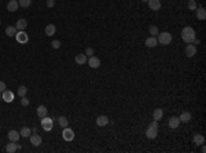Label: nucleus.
Here are the masks:
<instances>
[{"label":"nucleus","instance_id":"24","mask_svg":"<svg viewBox=\"0 0 206 153\" xmlns=\"http://www.w3.org/2000/svg\"><path fill=\"white\" fill-rule=\"evenodd\" d=\"M15 150H18V149H17V144L13 142V141H10V144H7V146H6V152H7V153H14Z\"/></svg>","mask_w":206,"mask_h":153},{"label":"nucleus","instance_id":"14","mask_svg":"<svg viewBox=\"0 0 206 153\" xmlns=\"http://www.w3.org/2000/svg\"><path fill=\"white\" fill-rule=\"evenodd\" d=\"M19 7L18 1L17 0H10L8 3H7V10H8L10 13H14V11H17Z\"/></svg>","mask_w":206,"mask_h":153},{"label":"nucleus","instance_id":"27","mask_svg":"<svg viewBox=\"0 0 206 153\" xmlns=\"http://www.w3.org/2000/svg\"><path fill=\"white\" fill-rule=\"evenodd\" d=\"M30 132H32V130L29 127H22V130L19 131V134L22 135L23 138H29V137H30Z\"/></svg>","mask_w":206,"mask_h":153},{"label":"nucleus","instance_id":"31","mask_svg":"<svg viewBox=\"0 0 206 153\" xmlns=\"http://www.w3.org/2000/svg\"><path fill=\"white\" fill-rule=\"evenodd\" d=\"M187 7L190 10H193V11H195V10H197V1H195V0H188V4H187Z\"/></svg>","mask_w":206,"mask_h":153},{"label":"nucleus","instance_id":"22","mask_svg":"<svg viewBox=\"0 0 206 153\" xmlns=\"http://www.w3.org/2000/svg\"><path fill=\"white\" fill-rule=\"evenodd\" d=\"M37 116L40 117V119H43V117L47 116V113H48V110H47V108H45L44 105H41V106H39L37 108Z\"/></svg>","mask_w":206,"mask_h":153},{"label":"nucleus","instance_id":"15","mask_svg":"<svg viewBox=\"0 0 206 153\" xmlns=\"http://www.w3.org/2000/svg\"><path fill=\"white\" fill-rule=\"evenodd\" d=\"M144 43H146V46H147V47H150V48H152V47H155V46L158 44L157 37H155V36H150V37H147Z\"/></svg>","mask_w":206,"mask_h":153},{"label":"nucleus","instance_id":"12","mask_svg":"<svg viewBox=\"0 0 206 153\" xmlns=\"http://www.w3.org/2000/svg\"><path fill=\"white\" fill-rule=\"evenodd\" d=\"M168 126L172 128V130H175V128H177V127L180 126V119L179 117H170L169 119V122H168Z\"/></svg>","mask_w":206,"mask_h":153},{"label":"nucleus","instance_id":"17","mask_svg":"<svg viewBox=\"0 0 206 153\" xmlns=\"http://www.w3.org/2000/svg\"><path fill=\"white\" fill-rule=\"evenodd\" d=\"M55 32H56V26L54 23H48L45 26V35L47 36H52V35H55Z\"/></svg>","mask_w":206,"mask_h":153},{"label":"nucleus","instance_id":"3","mask_svg":"<svg viewBox=\"0 0 206 153\" xmlns=\"http://www.w3.org/2000/svg\"><path fill=\"white\" fill-rule=\"evenodd\" d=\"M157 36H158L157 41L159 43V44L168 46V44L172 43V35H170L169 32H162V33H158Z\"/></svg>","mask_w":206,"mask_h":153},{"label":"nucleus","instance_id":"37","mask_svg":"<svg viewBox=\"0 0 206 153\" xmlns=\"http://www.w3.org/2000/svg\"><path fill=\"white\" fill-rule=\"evenodd\" d=\"M6 90V83L4 81H0V93H3Z\"/></svg>","mask_w":206,"mask_h":153},{"label":"nucleus","instance_id":"5","mask_svg":"<svg viewBox=\"0 0 206 153\" xmlns=\"http://www.w3.org/2000/svg\"><path fill=\"white\" fill-rule=\"evenodd\" d=\"M62 137L65 141H73L74 139V131L70 130V128H67V127H65L62 131Z\"/></svg>","mask_w":206,"mask_h":153},{"label":"nucleus","instance_id":"16","mask_svg":"<svg viewBox=\"0 0 206 153\" xmlns=\"http://www.w3.org/2000/svg\"><path fill=\"white\" fill-rule=\"evenodd\" d=\"M96 124H98L99 127H104V126H107L109 124V117L107 116H99L98 119H96Z\"/></svg>","mask_w":206,"mask_h":153},{"label":"nucleus","instance_id":"39","mask_svg":"<svg viewBox=\"0 0 206 153\" xmlns=\"http://www.w3.org/2000/svg\"><path fill=\"white\" fill-rule=\"evenodd\" d=\"M0 99H3V98H1V94H0Z\"/></svg>","mask_w":206,"mask_h":153},{"label":"nucleus","instance_id":"11","mask_svg":"<svg viewBox=\"0 0 206 153\" xmlns=\"http://www.w3.org/2000/svg\"><path fill=\"white\" fill-rule=\"evenodd\" d=\"M148 7H150V10H152V11H158V10L161 9V1L159 0H148Z\"/></svg>","mask_w":206,"mask_h":153},{"label":"nucleus","instance_id":"6","mask_svg":"<svg viewBox=\"0 0 206 153\" xmlns=\"http://www.w3.org/2000/svg\"><path fill=\"white\" fill-rule=\"evenodd\" d=\"M15 37H17V41H18V43H21V44H25V43H28V40H29V36H28V35L23 31H18V32H17Z\"/></svg>","mask_w":206,"mask_h":153},{"label":"nucleus","instance_id":"26","mask_svg":"<svg viewBox=\"0 0 206 153\" xmlns=\"http://www.w3.org/2000/svg\"><path fill=\"white\" fill-rule=\"evenodd\" d=\"M28 26V22L26 19H19L18 22H17V25H15V28H17V31H23L25 28Z\"/></svg>","mask_w":206,"mask_h":153},{"label":"nucleus","instance_id":"34","mask_svg":"<svg viewBox=\"0 0 206 153\" xmlns=\"http://www.w3.org/2000/svg\"><path fill=\"white\" fill-rule=\"evenodd\" d=\"M51 46H52L54 48H59V47H61V41H59V40H52V41H51Z\"/></svg>","mask_w":206,"mask_h":153},{"label":"nucleus","instance_id":"18","mask_svg":"<svg viewBox=\"0 0 206 153\" xmlns=\"http://www.w3.org/2000/svg\"><path fill=\"white\" fill-rule=\"evenodd\" d=\"M197 18L198 19H201V21H205L206 19V11L203 7H197Z\"/></svg>","mask_w":206,"mask_h":153},{"label":"nucleus","instance_id":"30","mask_svg":"<svg viewBox=\"0 0 206 153\" xmlns=\"http://www.w3.org/2000/svg\"><path fill=\"white\" fill-rule=\"evenodd\" d=\"M18 4L22 7V9H26V7H29V6L32 4V0H19Z\"/></svg>","mask_w":206,"mask_h":153},{"label":"nucleus","instance_id":"25","mask_svg":"<svg viewBox=\"0 0 206 153\" xmlns=\"http://www.w3.org/2000/svg\"><path fill=\"white\" fill-rule=\"evenodd\" d=\"M17 28L15 26H7L6 28V35H7V36H10V37H13V36H15V35H17Z\"/></svg>","mask_w":206,"mask_h":153},{"label":"nucleus","instance_id":"1","mask_svg":"<svg viewBox=\"0 0 206 153\" xmlns=\"http://www.w3.org/2000/svg\"><path fill=\"white\" fill-rule=\"evenodd\" d=\"M197 37V35H195V31H194L191 26H186L183 28V31H181V39H183L184 43H187V44H190V43H193L194 39Z\"/></svg>","mask_w":206,"mask_h":153},{"label":"nucleus","instance_id":"32","mask_svg":"<svg viewBox=\"0 0 206 153\" xmlns=\"http://www.w3.org/2000/svg\"><path fill=\"white\" fill-rule=\"evenodd\" d=\"M26 93H28V88L25 86L18 87V95H19V97H25V95H26Z\"/></svg>","mask_w":206,"mask_h":153},{"label":"nucleus","instance_id":"19","mask_svg":"<svg viewBox=\"0 0 206 153\" xmlns=\"http://www.w3.org/2000/svg\"><path fill=\"white\" fill-rule=\"evenodd\" d=\"M193 139H194V144L197 145V146H198V145H203V144H205V137L201 135V134H195Z\"/></svg>","mask_w":206,"mask_h":153},{"label":"nucleus","instance_id":"23","mask_svg":"<svg viewBox=\"0 0 206 153\" xmlns=\"http://www.w3.org/2000/svg\"><path fill=\"white\" fill-rule=\"evenodd\" d=\"M152 117H154L155 122H159L162 117H164V110H162V109H155L154 113H152Z\"/></svg>","mask_w":206,"mask_h":153},{"label":"nucleus","instance_id":"36","mask_svg":"<svg viewBox=\"0 0 206 153\" xmlns=\"http://www.w3.org/2000/svg\"><path fill=\"white\" fill-rule=\"evenodd\" d=\"M54 6H55V0H47V7L52 9Z\"/></svg>","mask_w":206,"mask_h":153},{"label":"nucleus","instance_id":"4","mask_svg":"<svg viewBox=\"0 0 206 153\" xmlns=\"http://www.w3.org/2000/svg\"><path fill=\"white\" fill-rule=\"evenodd\" d=\"M41 127L44 128V131H51L54 128V120L49 119V117H43L41 119Z\"/></svg>","mask_w":206,"mask_h":153},{"label":"nucleus","instance_id":"2","mask_svg":"<svg viewBox=\"0 0 206 153\" xmlns=\"http://www.w3.org/2000/svg\"><path fill=\"white\" fill-rule=\"evenodd\" d=\"M158 135V122H151L150 123V126L147 127V130H146V137H147L148 139H155Z\"/></svg>","mask_w":206,"mask_h":153},{"label":"nucleus","instance_id":"40","mask_svg":"<svg viewBox=\"0 0 206 153\" xmlns=\"http://www.w3.org/2000/svg\"><path fill=\"white\" fill-rule=\"evenodd\" d=\"M0 25H1V21H0Z\"/></svg>","mask_w":206,"mask_h":153},{"label":"nucleus","instance_id":"8","mask_svg":"<svg viewBox=\"0 0 206 153\" xmlns=\"http://www.w3.org/2000/svg\"><path fill=\"white\" fill-rule=\"evenodd\" d=\"M88 65H90L91 68H94V69H96V68L100 66V59L98 58V57H95V55H92V57H90L88 58Z\"/></svg>","mask_w":206,"mask_h":153},{"label":"nucleus","instance_id":"28","mask_svg":"<svg viewBox=\"0 0 206 153\" xmlns=\"http://www.w3.org/2000/svg\"><path fill=\"white\" fill-rule=\"evenodd\" d=\"M67 123H69V122H67V119L65 116H59L58 117V124L61 127H63V128H65V127H67Z\"/></svg>","mask_w":206,"mask_h":153},{"label":"nucleus","instance_id":"38","mask_svg":"<svg viewBox=\"0 0 206 153\" xmlns=\"http://www.w3.org/2000/svg\"><path fill=\"white\" fill-rule=\"evenodd\" d=\"M142 1H144V3H147V1H148V0H142Z\"/></svg>","mask_w":206,"mask_h":153},{"label":"nucleus","instance_id":"21","mask_svg":"<svg viewBox=\"0 0 206 153\" xmlns=\"http://www.w3.org/2000/svg\"><path fill=\"white\" fill-rule=\"evenodd\" d=\"M179 119H180V123H188L190 120H191V113H190V112H183L179 116Z\"/></svg>","mask_w":206,"mask_h":153},{"label":"nucleus","instance_id":"13","mask_svg":"<svg viewBox=\"0 0 206 153\" xmlns=\"http://www.w3.org/2000/svg\"><path fill=\"white\" fill-rule=\"evenodd\" d=\"M7 137H8V139H10V141H13V142H18V139H19V137H21V134H19L18 131L11 130V131H8Z\"/></svg>","mask_w":206,"mask_h":153},{"label":"nucleus","instance_id":"9","mask_svg":"<svg viewBox=\"0 0 206 153\" xmlns=\"http://www.w3.org/2000/svg\"><path fill=\"white\" fill-rule=\"evenodd\" d=\"M1 98H3V101H6V102H13V101H14V94H13V91L4 90L3 93H1Z\"/></svg>","mask_w":206,"mask_h":153},{"label":"nucleus","instance_id":"33","mask_svg":"<svg viewBox=\"0 0 206 153\" xmlns=\"http://www.w3.org/2000/svg\"><path fill=\"white\" fill-rule=\"evenodd\" d=\"M21 104H22V106H28L29 105V99L26 97H21Z\"/></svg>","mask_w":206,"mask_h":153},{"label":"nucleus","instance_id":"29","mask_svg":"<svg viewBox=\"0 0 206 153\" xmlns=\"http://www.w3.org/2000/svg\"><path fill=\"white\" fill-rule=\"evenodd\" d=\"M148 33H150L151 36H157L158 33H159V29H158V26L152 25V26H150V29H148Z\"/></svg>","mask_w":206,"mask_h":153},{"label":"nucleus","instance_id":"20","mask_svg":"<svg viewBox=\"0 0 206 153\" xmlns=\"http://www.w3.org/2000/svg\"><path fill=\"white\" fill-rule=\"evenodd\" d=\"M74 61H76L78 65H84V63H87L88 58H87V55H85V54H78V55H76Z\"/></svg>","mask_w":206,"mask_h":153},{"label":"nucleus","instance_id":"10","mask_svg":"<svg viewBox=\"0 0 206 153\" xmlns=\"http://www.w3.org/2000/svg\"><path fill=\"white\" fill-rule=\"evenodd\" d=\"M29 138H30V144L33 145V146H40L41 142H43V139H41V137L39 134H33V135L30 134Z\"/></svg>","mask_w":206,"mask_h":153},{"label":"nucleus","instance_id":"7","mask_svg":"<svg viewBox=\"0 0 206 153\" xmlns=\"http://www.w3.org/2000/svg\"><path fill=\"white\" fill-rule=\"evenodd\" d=\"M184 53H186V55H187V57H194V55L197 54V46L193 44V43H190V44L186 47Z\"/></svg>","mask_w":206,"mask_h":153},{"label":"nucleus","instance_id":"35","mask_svg":"<svg viewBox=\"0 0 206 153\" xmlns=\"http://www.w3.org/2000/svg\"><path fill=\"white\" fill-rule=\"evenodd\" d=\"M85 55H90V57H92V55H94V48L88 47V48L85 50Z\"/></svg>","mask_w":206,"mask_h":153}]
</instances>
